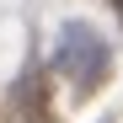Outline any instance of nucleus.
Masks as SVG:
<instances>
[{
    "label": "nucleus",
    "mask_w": 123,
    "mask_h": 123,
    "mask_svg": "<svg viewBox=\"0 0 123 123\" xmlns=\"http://www.w3.org/2000/svg\"><path fill=\"white\" fill-rule=\"evenodd\" d=\"M107 6H112V11H118V16H123V0H107Z\"/></svg>",
    "instance_id": "obj_2"
},
{
    "label": "nucleus",
    "mask_w": 123,
    "mask_h": 123,
    "mask_svg": "<svg viewBox=\"0 0 123 123\" xmlns=\"http://www.w3.org/2000/svg\"><path fill=\"white\" fill-rule=\"evenodd\" d=\"M107 64H112V54H107V43H102V32H96V27L70 22L64 32H59L54 70H59V75H70L80 91H96V86H102V75H107Z\"/></svg>",
    "instance_id": "obj_1"
}]
</instances>
